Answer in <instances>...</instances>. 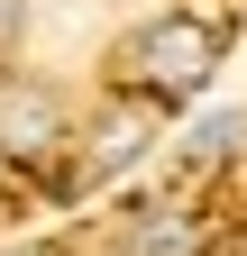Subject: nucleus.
I'll use <instances>...</instances> for the list:
<instances>
[{"label": "nucleus", "instance_id": "1", "mask_svg": "<svg viewBox=\"0 0 247 256\" xmlns=\"http://www.w3.org/2000/svg\"><path fill=\"white\" fill-rule=\"evenodd\" d=\"M119 64H128V82L138 92H156V101H183V92H202L210 82V64H220V37H210L202 18H146L128 46H119Z\"/></svg>", "mask_w": 247, "mask_h": 256}, {"label": "nucleus", "instance_id": "2", "mask_svg": "<svg viewBox=\"0 0 247 256\" xmlns=\"http://www.w3.org/2000/svg\"><path fill=\"white\" fill-rule=\"evenodd\" d=\"M192 247H202V229H192L183 210H165V202L128 220V256H192Z\"/></svg>", "mask_w": 247, "mask_h": 256}, {"label": "nucleus", "instance_id": "3", "mask_svg": "<svg viewBox=\"0 0 247 256\" xmlns=\"http://www.w3.org/2000/svg\"><path fill=\"white\" fill-rule=\"evenodd\" d=\"M0 128H10V156H37V146H46V128H55V110L28 92V101H10V119H0Z\"/></svg>", "mask_w": 247, "mask_h": 256}, {"label": "nucleus", "instance_id": "4", "mask_svg": "<svg viewBox=\"0 0 247 256\" xmlns=\"http://www.w3.org/2000/svg\"><path fill=\"white\" fill-rule=\"evenodd\" d=\"M247 138V110H220V119H202V138H192V156H229Z\"/></svg>", "mask_w": 247, "mask_h": 256}, {"label": "nucleus", "instance_id": "5", "mask_svg": "<svg viewBox=\"0 0 247 256\" xmlns=\"http://www.w3.org/2000/svg\"><path fill=\"white\" fill-rule=\"evenodd\" d=\"M0 37H18V0H0Z\"/></svg>", "mask_w": 247, "mask_h": 256}]
</instances>
